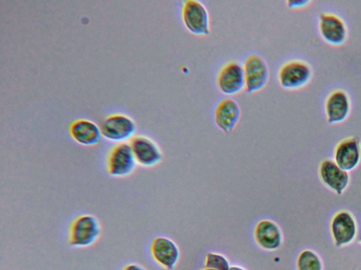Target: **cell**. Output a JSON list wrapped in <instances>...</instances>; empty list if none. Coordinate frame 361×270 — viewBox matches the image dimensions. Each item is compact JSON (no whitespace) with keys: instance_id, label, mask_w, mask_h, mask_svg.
Wrapping results in <instances>:
<instances>
[{"instance_id":"1","label":"cell","mask_w":361,"mask_h":270,"mask_svg":"<svg viewBox=\"0 0 361 270\" xmlns=\"http://www.w3.org/2000/svg\"><path fill=\"white\" fill-rule=\"evenodd\" d=\"M102 233L99 219L92 214H82L71 222L68 233V243L74 248H87L96 244Z\"/></svg>"},{"instance_id":"2","label":"cell","mask_w":361,"mask_h":270,"mask_svg":"<svg viewBox=\"0 0 361 270\" xmlns=\"http://www.w3.org/2000/svg\"><path fill=\"white\" fill-rule=\"evenodd\" d=\"M137 164L129 143L116 144L109 152L106 169L107 174L116 179H124L131 176Z\"/></svg>"},{"instance_id":"3","label":"cell","mask_w":361,"mask_h":270,"mask_svg":"<svg viewBox=\"0 0 361 270\" xmlns=\"http://www.w3.org/2000/svg\"><path fill=\"white\" fill-rule=\"evenodd\" d=\"M312 73V68L307 62L292 59L281 65L277 77L279 84L283 89L298 90L309 83Z\"/></svg>"},{"instance_id":"4","label":"cell","mask_w":361,"mask_h":270,"mask_svg":"<svg viewBox=\"0 0 361 270\" xmlns=\"http://www.w3.org/2000/svg\"><path fill=\"white\" fill-rule=\"evenodd\" d=\"M181 16L185 28L197 36H208L211 32L210 18L204 5L197 0L183 3Z\"/></svg>"},{"instance_id":"5","label":"cell","mask_w":361,"mask_h":270,"mask_svg":"<svg viewBox=\"0 0 361 270\" xmlns=\"http://www.w3.org/2000/svg\"><path fill=\"white\" fill-rule=\"evenodd\" d=\"M100 128L102 137L116 144L130 141L136 132L135 121L128 115L121 113L106 117Z\"/></svg>"},{"instance_id":"6","label":"cell","mask_w":361,"mask_h":270,"mask_svg":"<svg viewBox=\"0 0 361 270\" xmlns=\"http://www.w3.org/2000/svg\"><path fill=\"white\" fill-rule=\"evenodd\" d=\"M245 86L248 94L258 92L268 83L269 70L266 60L259 54L248 56L243 65Z\"/></svg>"},{"instance_id":"7","label":"cell","mask_w":361,"mask_h":270,"mask_svg":"<svg viewBox=\"0 0 361 270\" xmlns=\"http://www.w3.org/2000/svg\"><path fill=\"white\" fill-rule=\"evenodd\" d=\"M129 143L137 165L144 168H153L162 161V150L150 137L135 135Z\"/></svg>"},{"instance_id":"8","label":"cell","mask_w":361,"mask_h":270,"mask_svg":"<svg viewBox=\"0 0 361 270\" xmlns=\"http://www.w3.org/2000/svg\"><path fill=\"white\" fill-rule=\"evenodd\" d=\"M216 86L226 96L240 93L245 86L243 65L235 60L226 63L218 72Z\"/></svg>"},{"instance_id":"9","label":"cell","mask_w":361,"mask_h":270,"mask_svg":"<svg viewBox=\"0 0 361 270\" xmlns=\"http://www.w3.org/2000/svg\"><path fill=\"white\" fill-rule=\"evenodd\" d=\"M318 29L322 38L333 46H340L347 39L348 29L343 18L336 13L323 12L319 14Z\"/></svg>"},{"instance_id":"10","label":"cell","mask_w":361,"mask_h":270,"mask_svg":"<svg viewBox=\"0 0 361 270\" xmlns=\"http://www.w3.org/2000/svg\"><path fill=\"white\" fill-rule=\"evenodd\" d=\"M150 253L154 261L166 270H173L180 257L178 245L166 236H158L153 239Z\"/></svg>"},{"instance_id":"11","label":"cell","mask_w":361,"mask_h":270,"mask_svg":"<svg viewBox=\"0 0 361 270\" xmlns=\"http://www.w3.org/2000/svg\"><path fill=\"white\" fill-rule=\"evenodd\" d=\"M330 231L336 247H343L351 243L357 233L356 221L353 214L346 210L335 214L330 224Z\"/></svg>"},{"instance_id":"12","label":"cell","mask_w":361,"mask_h":270,"mask_svg":"<svg viewBox=\"0 0 361 270\" xmlns=\"http://www.w3.org/2000/svg\"><path fill=\"white\" fill-rule=\"evenodd\" d=\"M361 160V143L356 136H348L340 141L334 151V161L342 169L350 172Z\"/></svg>"},{"instance_id":"13","label":"cell","mask_w":361,"mask_h":270,"mask_svg":"<svg viewBox=\"0 0 361 270\" xmlns=\"http://www.w3.org/2000/svg\"><path fill=\"white\" fill-rule=\"evenodd\" d=\"M254 240L256 244L266 251H274L282 245L283 236L279 225L271 219L259 221L254 229Z\"/></svg>"},{"instance_id":"14","label":"cell","mask_w":361,"mask_h":270,"mask_svg":"<svg viewBox=\"0 0 361 270\" xmlns=\"http://www.w3.org/2000/svg\"><path fill=\"white\" fill-rule=\"evenodd\" d=\"M319 176L323 184L337 195H341L348 186V172L342 169L329 158L322 161L319 167Z\"/></svg>"},{"instance_id":"15","label":"cell","mask_w":361,"mask_h":270,"mask_svg":"<svg viewBox=\"0 0 361 270\" xmlns=\"http://www.w3.org/2000/svg\"><path fill=\"white\" fill-rule=\"evenodd\" d=\"M351 108L350 98L348 92L342 89L331 91L324 102V112L326 120L330 124H338L348 117Z\"/></svg>"},{"instance_id":"16","label":"cell","mask_w":361,"mask_h":270,"mask_svg":"<svg viewBox=\"0 0 361 270\" xmlns=\"http://www.w3.org/2000/svg\"><path fill=\"white\" fill-rule=\"evenodd\" d=\"M240 108L230 97L221 99L214 109V120L217 127L226 134L233 131L240 119Z\"/></svg>"},{"instance_id":"17","label":"cell","mask_w":361,"mask_h":270,"mask_svg":"<svg viewBox=\"0 0 361 270\" xmlns=\"http://www.w3.org/2000/svg\"><path fill=\"white\" fill-rule=\"evenodd\" d=\"M69 134L75 142L87 147L97 146L102 138L100 127L87 119L73 121L69 127Z\"/></svg>"},{"instance_id":"18","label":"cell","mask_w":361,"mask_h":270,"mask_svg":"<svg viewBox=\"0 0 361 270\" xmlns=\"http://www.w3.org/2000/svg\"><path fill=\"white\" fill-rule=\"evenodd\" d=\"M298 270H322V262L319 255L311 250H305L298 256Z\"/></svg>"},{"instance_id":"19","label":"cell","mask_w":361,"mask_h":270,"mask_svg":"<svg viewBox=\"0 0 361 270\" xmlns=\"http://www.w3.org/2000/svg\"><path fill=\"white\" fill-rule=\"evenodd\" d=\"M204 266L214 270H230L228 259L219 252H208L205 255Z\"/></svg>"},{"instance_id":"20","label":"cell","mask_w":361,"mask_h":270,"mask_svg":"<svg viewBox=\"0 0 361 270\" xmlns=\"http://www.w3.org/2000/svg\"><path fill=\"white\" fill-rule=\"evenodd\" d=\"M309 0H289L286 1L287 6L290 8H300L307 6Z\"/></svg>"},{"instance_id":"21","label":"cell","mask_w":361,"mask_h":270,"mask_svg":"<svg viewBox=\"0 0 361 270\" xmlns=\"http://www.w3.org/2000/svg\"><path fill=\"white\" fill-rule=\"evenodd\" d=\"M122 270H147L143 266L137 263H130L126 264Z\"/></svg>"},{"instance_id":"22","label":"cell","mask_w":361,"mask_h":270,"mask_svg":"<svg viewBox=\"0 0 361 270\" xmlns=\"http://www.w3.org/2000/svg\"><path fill=\"white\" fill-rule=\"evenodd\" d=\"M230 270H247V269L240 266L233 265V266H231Z\"/></svg>"},{"instance_id":"23","label":"cell","mask_w":361,"mask_h":270,"mask_svg":"<svg viewBox=\"0 0 361 270\" xmlns=\"http://www.w3.org/2000/svg\"><path fill=\"white\" fill-rule=\"evenodd\" d=\"M200 270H214V269H209V268H204L202 269H200Z\"/></svg>"}]
</instances>
